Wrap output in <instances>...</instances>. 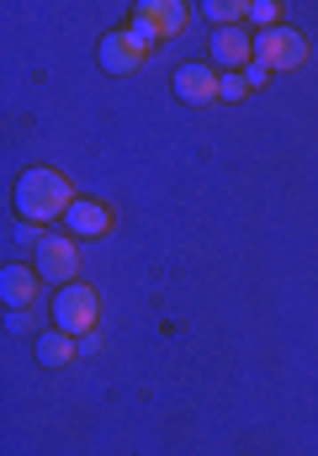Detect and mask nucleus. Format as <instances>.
I'll return each mask as SVG.
<instances>
[{
	"label": "nucleus",
	"instance_id": "1",
	"mask_svg": "<svg viewBox=\"0 0 318 456\" xmlns=\"http://www.w3.org/2000/svg\"><path fill=\"white\" fill-rule=\"evenodd\" d=\"M11 202H16L21 224L43 228V224H64V218H69V208H75L80 197H75V186H69V175H64V170H53V165H32V170L16 181Z\"/></svg>",
	"mask_w": 318,
	"mask_h": 456
},
{
	"label": "nucleus",
	"instance_id": "2",
	"mask_svg": "<svg viewBox=\"0 0 318 456\" xmlns=\"http://www.w3.org/2000/svg\"><path fill=\"white\" fill-rule=\"evenodd\" d=\"M53 330H64V335H75V340L96 335V330H102V297H96V287L69 281V287L53 297Z\"/></svg>",
	"mask_w": 318,
	"mask_h": 456
},
{
	"label": "nucleus",
	"instance_id": "3",
	"mask_svg": "<svg viewBox=\"0 0 318 456\" xmlns=\"http://www.w3.org/2000/svg\"><path fill=\"white\" fill-rule=\"evenodd\" d=\"M186 21H192V11L181 5V0H138L133 5V32L149 43V48H159L165 37H175V32H186Z\"/></svg>",
	"mask_w": 318,
	"mask_h": 456
},
{
	"label": "nucleus",
	"instance_id": "4",
	"mask_svg": "<svg viewBox=\"0 0 318 456\" xmlns=\"http://www.w3.org/2000/svg\"><path fill=\"white\" fill-rule=\"evenodd\" d=\"M255 59H260L271 75L303 69V64H308V37L281 21V27H271V32H255Z\"/></svg>",
	"mask_w": 318,
	"mask_h": 456
},
{
	"label": "nucleus",
	"instance_id": "5",
	"mask_svg": "<svg viewBox=\"0 0 318 456\" xmlns=\"http://www.w3.org/2000/svg\"><path fill=\"white\" fill-rule=\"evenodd\" d=\"M37 276L43 281H53V287H69V281H80V239H69V233H43L37 239Z\"/></svg>",
	"mask_w": 318,
	"mask_h": 456
},
{
	"label": "nucleus",
	"instance_id": "6",
	"mask_svg": "<svg viewBox=\"0 0 318 456\" xmlns=\"http://www.w3.org/2000/svg\"><path fill=\"white\" fill-rule=\"evenodd\" d=\"M149 43L133 32V27H111L102 37V48H96V59H102V69L106 75H138L143 64H149Z\"/></svg>",
	"mask_w": 318,
	"mask_h": 456
},
{
	"label": "nucleus",
	"instance_id": "7",
	"mask_svg": "<svg viewBox=\"0 0 318 456\" xmlns=\"http://www.w3.org/2000/svg\"><path fill=\"white\" fill-rule=\"evenodd\" d=\"M212 64H217L223 75L249 69V64H255V32H244V27H223V32H212Z\"/></svg>",
	"mask_w": 318,
	"mask_h": 456
},
{
	"label": "nucleus",
	"instance_id": "8",
	"mask_svg": "<svg viewBox=\"0 0 318 456\" xmlns=\"http://www.w3.org/2000/svg\"><path fill=\"white\" fill-rule=\"evenodd\" d=\"M175 96L192 102V107L217 102V96H223V69H212V64H181V69H175Z\"/></svg>",
	"mask_w": 318,
	"mask_h": 456
},
{
	"label": "nucleus",
	"instance_id": "9",
	"mask_svg": "<svg viewBox=\"0 0 318 456\" xmlns=\"http://www.w3.org/2000/svg\"><path fill=\"white\" fill-rule=\"evenodd\" d=\"M37 265H5L0 271V303H5V314H21V308H32L37 303Z\"/></svg>",
	"mask_w": 318,
	"mask_h": 456
},
{
	"label": "nucleus",
	"instance_id": "10",
	"mask_svg": "<svg viewBox=\"0 0 318 456\" xmlns=\"http://www.w3.org/2000/svg\"><path fill=\"white\" fill-rule=\"evenodd\" d=\"M64 233H69V239H106V233H111V208L96 202V197H80V202L69 208V218H64Z\"/></svg>",
	"mask_w": 318,
	"mask_h": 456
},
{
	"label": "nucleus",
	"instance_id": "11",
	"mask_svg": "<svg viewBox=\"0 0 318 456\" xmlns=\"http://www.w3.org/2000/svg\"><path fill=\"white\" fill-rule=\"evenodd\" d=\"M75 355H80V340L64 335V330H53V335L37 340V361H43V366H64V361H75Z\"/></svg>",
	"mask_w": 318,
	"mask_h": 456
},
{
	"label": "nucleus",
	"instance_id": "12",
	"mask_svg": "<svg viewBox=\"0 0 318 456\" xmlns=\"http://www.w3.org/2000/svg\"><path fill=\"white\" fill-rule=\"evenodd\" d=\"M208 16L217 21V32H223V27H244V21H249V5H244V0H208Z\"/></svg>",
	"mask_w": 318,
	"mask_h": 456
},
{
	"label": "nucleus",
	"instance_id": "13",
	"mask_svg": "<svg viewBox=\"0 0 318 456\" xmlns=\"http://www.w3.org/2000/svg\"><path fill=\"white\" fill-rule=\"evenodd\" d=\"M249 21H255L260 32H271V27H281V5H276V0H255V5H249Z\"/></svg>",
	"mask_w": 318,
	"mask_h": 456
},
{
	"label": "nucleus",
	"instance_id": "14",
	"mask_svg": "<svg viewBox=\"0 0 318 456\" xmlns=\"http://www.w3.org/2000/svg\"><path fill=\"white\" fill-rule=\"evenodd\" d=\"M249 96V80H244V69L239 75H223V102H244Z\"/></svg>",
	"mask_w": 318,
	"mask_h": 456
},
{
	"label": "nucleus",
	"instance_id": "15",
	"mask_svg": "<svg viewBox=\"0 0 318 456\" xmlns=\"http://www.w3.org/2000/svg\"><path fill=\"white\" fill-rule=\"evenodd\" d=\"M244 80H249V91H255V86H265V80H271V69H265V64H260V59H255V64H249V69H244Z\"/></svg>",
	"mask_w": 318,
	"mask_h": 456
}]
</instances>
